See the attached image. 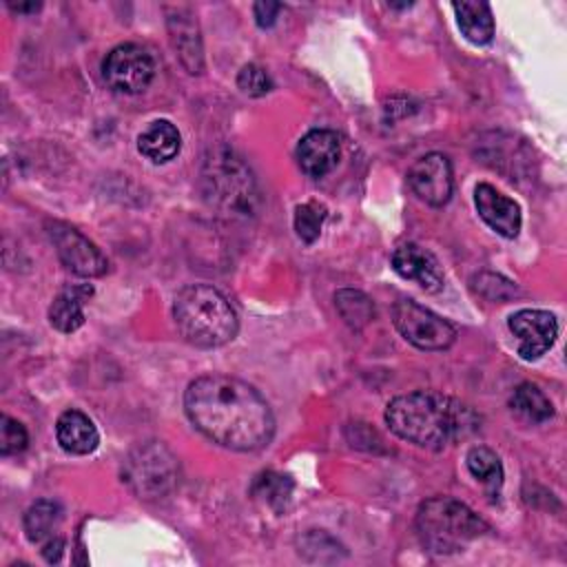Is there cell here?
Wrapping results in <instances>:
<instances>
[{
  "mask_svg": "<svg viewBox=\"0 0 567 567\" xmlns=\"http://www.w3.org/2000/svg\"><path fill=\"white\" fill-rule=\"evenodd\" d=\"M184 410L206 439L235 452L261 450L275 434L268 401L237 377H197L184 392Z\"/></svg>",
  "mask_w": 567,
  "mask_h": 567,
  "instance_id": "6da1fadb",
  "label": "cell"
},
{
  "mask_svg": "<svg viewBox=\"0 0 567 567\" xmlns=\"http://www.w3.org/2000/svg\"><path fill=\"white\" fill-rule=\"evenodd\" d=\"M385 423L399 439L439 452L472 436L481 427V416L454 396L416 390L388 403Z\"/></svg>",
  "mask_w": 567,
  "mask_h": 567,
  "instance_id": "7a4b0ae2",
  "label": "cell"
},
{
  "mask_svg": "<svg viewBox=\"0 0 567 567\" xmlns=\"http://www.w3.org/2000/svg\"><path fill=\"white\" fill-rule=\"evenodd\" d=\"M179 334L197 348H219L235 339L239 321L230 301L208 284L184 286L173 301Z\"/></svg>",
  "mask_w": 567,
  "mask_h": 567,
  "instance_id": "3957f363",
  "label": "cell"
},
{
  "mask_svg": "<svg viewBox=\"0 0 567 567\" xmlns=\"http://www.w3.org/2000/svg\"><path fill=\"white\" fill-rule=\"evenodd\" d=\"M204 202L226 217H252L259 210V188L252 171L239 155L219 146L213 148L199 171Z\"/></svg>",
  "mask_w": 567,
  "mask_h": 567,
  "instance_id": "277c9868",
  "label": "cell"
},
{
  "mask_svg": "<svg viewBox=\"0 0 567 567\" xmlns=\"http://www.w3.org/2000/svg\"><path fill=\"white\" fill-rule=\"evenodd\" d=\"M489 525L465 503L452 496H434L419 505L416 534L432 554H456L467 543L487 534Z\"/></svg>",
  "mask_w": 567,
  "mask_h": 567,
  "instance_id": "5b68a950",
  "label": "cell"
},
{
  "mask_svg": "<svg viewBox=\"0 0 567 567\" xmlns=\"http://www.w3.org/2000/svg\"><path fill=\"white\" fill-rule=\"evenodd\" d=\"M122 481L140 498H162L177 485L179 463L162 441H144L126 454Z\"/></svg>",
  "mask_w": 567,
  "mask_h": 567,
  "instance_id": "8992f818",
  "label": "cell"
},
{
  "mask_svg": "<svg viewBox=\"0 0 567 567\" xmlns=\"http://www.w3.org/2000/svg\"><path fill=\"white\" fill-rule=\"evenodd\" d=\"M392 321L401 337L419 350H445L456 339L452 323L412 299H399L394 303Z\"/></svg>",
  "mask_w": 567,
  "mask_h": 567,
  "instance_id": "52a82bcc",
  "label": "cell"
},
{
  "mask_svg": "<svg viewBox=\"0 0 567 567\" xmlns=\"http://www.w3.org/2000/svg\"><path fill=\"white\" fill-rule=\"evenodd\" d=\"M102 78L117 93H142L155 78V62L140 44L124 42L106 53Z\"/></svg>",
  "mask_w": 567,
  "mask_h": 567,
  "instance_id": "ba28073f",
  "label": "cell"
},
{
  "mask_svg": "<svg viewBox=\"0 0 567 567\" xmlns=\"http://www.w3.org/2000/svg\"><path fill=\"white\" fill-rule=\"evenodd\" d=\"M49 237L55 246L60 261L80 277H102L109 268V259L102 250L69 224H49Z\"/></svg>",
  "mask_w": 567,
  "mask_h": 567,
  "instance_id": "9c48e42d",
  "label": "cell"
},
{
  "mask_svg": "<svg viewBox=\"0 0 567 567\" xmlns=\"http://www.w3.org/2000/svg\"><path fill=\"white\" fill-rule=\"evenodd\" d=\"M408 184L412 193L430 204L443 206L452 197V164L443 153H427L419 157L408 171Z\"/></svg>",
  "mask_w": 567,
  "mask_h": 567,
  "instance_id": "30bf717a",
  "label": "cell"
},
{
  "mask_svg": "<svg viewBox=\"0 0 567 567\" xmlns=\"http://www.w3.org/2000/svg\"><path fill=\"white\" fill-rule=\"evenodd\" d=\"M509 330L518 337V354L525 361L543 357L558 337V321L547 310L525 308L509 317Z\"/></svg>",
  "mask_w": 567,
  "mask_h": 567,
  "instance_id": "8fae6325",
  "label": "cell"
},
{
  "mask_svg": "<svg viewBox=\"0 0 567 567\" xmlns=\"http://www.w3.org/2000/svg\"><path fill=\"white\" fill-rule=\"evenodd\" d=\"M390 264L399 277L414 281L425 292H436L443 288V270L439 259L414 241L396 246Z\"/></svg>",
  "mask_w": 567,
  "mask_h": 567,
  "instance_id": "7c38bea8",
  "label": "cell"
},
{
  "mask_svg": "<svg viewBox=\"0 0 567 567\" xmlns=\"http://www.w3.org/2000/svg\"><path fill=\"white\" fill-rule=\"evenodd\" d=\"M474 206L481 219L501 237L514 239L520 230V206L496 190L492 184H476L474 188Z\"/></svg>",
  "mask_w": 567,
  "mask_h": 567,
  "instance_id": "4fadbf2b",
  "label": "cell"
},
{
  "mask_svg": "<svg viewBox=\"0 0 567 567\" xmlns=\"http://www.w3.org/2000/svg\"><path fill=\"white\" fill-rule=\"evenodd\" d=\"M339 157H341L339 137L328 128H315L306 133L297 144V162L301 171L312 179L328 175L337 166Z\"/></svg>",
  "mask_w": 567,
  "mask_h": 567,
  "instance_id": "5bb4252c",
  "label": "cell"
},
{
  "mask_svg": "<svg viewBox=\"0 0 567 567\" xmlns=\"http://www.w3.org/2000/svg\"><path fill=\"white\" fill-rule=\"evenodd\" d=\"M168 33L171 44L175 49V55L179 58L182 66L197 75L204 71V51H202V38L197 22L188 11L177 9L175 16H168Z\"/></svg>",
  "mask_w": 567,
  "mask_h": 567,
  "instance_id": "9a60e30c",
  "label": "cell"
},
{
  "mask_svg": "<svg viewBox=\"0 0 567 567\" xmlns=\"http://www.w3.org/2000/svg\"><path fill=\"white\" fill-rule=\"evenodd\" d=\"M93 286L73 284L62 288L49 306V321L60 332H75L84 323V303L91 299Z\"/></svg>",
  "mask_w": 567,
  "mask_h": 567,
  "instance_id": "2e32d148",
  "label": "cell"
},
{
  "mask_svg": "<svg viewBox=\"0 0 567 567\" xmlns=\"http://www.w3.org/2000/svg\"><path fill=\"white\" fill-rule=\"evenodd\" d=\"M55 439L69 454H91L100 443L97 427L80 410H66L58 416Z\"/></svg>",
  "mask_w": 567,
  "mask_h": 567,
  "instance_id": "e0dca14e",
  "label": "cell"
},
{
  "mask_svg": "<svg viewBox=\"0 0 567 567\" xmlns=\"http://www.w3.org/2000/svg\"><path fill=\"white\" fill-rule=\"evenodd\" d=\"M137 148L153 164H164L179 153L182 135L173 122L155 120L140 133Z\"/></svg>",
  "mask_w": 567,
  "mask_h": 567,
  "instance_id": "ac0fdd59",
  "label": "cell"
},
{
  "mask_svg": "<svg viewBox=\"0 0 567 567\" xmlns=\"http://www.w3.org/2000/svg\"><path fill=\"white\" fill-rule=\"evenodd\" d=\"M456 22L461 33L472 44H487L494 38V18L487 2H454Z\"/></svg>",
  "mask_w": 567,
  "mask_h": 567,
  "instance_id": "d6986e66",
  "label": "cell"
},
{
  "mask_svg": "<svg viewBox=\"0 0 567 567\" xmlns=\"http://www.w3.org/2000/svg\"><path fill=\"white\" fill-rule=\"evenodd\" d=\"M509 408L527 423H543L554 416L551 401L534 383H520L509 396Z\"/></svg>",
  "mask_w": 567,
  "mask_h": 567,
  "instance_id": "ffe728a7",
  "label": "cell"
},
{
  "mask_svg": "<svg viewBox=\"0 0 567 567\" xmlns=\"http://www.w3.org/2000/svg\"><path fill=\"white\" fill-rule=\"evenodd\" d=\"M334 306L341 319L352 330H363L374 319V303L372 299L354 288H341L334 292Z\"/></svg>",
  "mask_w": 567,
  "mask_h": 567,
  "instance_id": "44dd1931",
  "label": "cell"
},
{
  "mask_svg": "<svg viewBox=\"0 0 567 567\" xmlns=\"http://www.w3.org/2000/svg\"><path fill=\"white\" fill-rule=\"evenodd\" d=\"M470 474L483 483L489 492H498L503 485V465L494 450L485 445H474L465 456Z\"/></svg>",
  "mask_w": 567,
  "mask_h": 567,
  "instance_id": "7402d4cb",
  "label": "cell"
},
{
  "mask_svg": "<svg viewBox=\"0 0 567 567\" xmlns=\"http://www.w3.org/2000/svg\"><path fill=\"white\" fill-rule=\"evenodd\" d=\"M62 520V509L53 501H38L24 514V532L31 543H47Z\"/></svg>",
  "mask_w": 567,
  "mask_h": 567,
  "instance_id": "603a6c76",
  "label": "cell"
},
{
  "mask_svg": "<svg viewBox=\"0 0 567 567\" xmlns=\"http://www.w3.org/2000/svg\"><path fill=\"white\" fill-rule=\"evenodd\" d=\"M252 494L257 498H261L266 505L275 507L277 512H281L286 507V503L290 501L292 494V481L290 476L284 474H275V472H264L255 478L252 483Z\"/></svg>",
  "mask_w": 567,
  "mask_h": 567,
  "instance_id": "cb8c5ba5",
  "label": "cell"
},
{
  "mask_svg": "<svg viewBox=\"0 0 567 567\" xmlns=\"http://www.w3.org/2000/svg\"><path fill=\"white\" fill-rule=\"evenodd\" d=\"M326 217H328V208L321 202L299 204L295 208V219H292L299 239H303L306 244H312L319 237Z\"/></svg>",
  "mask_w": 567,
  "mask_h": 567,
  "instance_id": "d4e9b609",
  "label": "cell"
},
{
  "mask_svg": "<svg viewBox=\"0 0 567 567\" xmlns=\"http://www.w3.org/2000/svg\"><path fill=\"white\" fill-rule=\"evenodd\" d=\"M29 443V434L24 430V425L16 419H11L9 414L0 416V454L11 456L18 454L27 447Z\"/></svg>",
  "mask_w": 567,
  "mask_h": 567,
  "instance_id": "484cf974",
  "label": "cell"
},
{
  "mask_svg": "<svg viewBox=\"0 0 567 567\" xmlns=\"http://www.w3.org/2000/svg\"><path fill=\"white\" fill-rule=\"evenodd\" d=\"M237 86L250 97H261V95L270 93L272 80L259 64H246V66H241V71L237 75Z\"/></svg>",
  "mask_w": 567,
  "mask_h": 567,
  "instance_id": "4316f807",
  "label": "cell"
},
{
  "mask_svg": "<svg viewBox=\"0 0 567 567\" xmlns=\"http://www.w3.org/2000/svg\"><path fill=\"white\" fill-rule=\"evenodd\" d=\"M474 288L492 301H503L516 292V286L509 279L489 272H481L478 277H474Z\"/></svg>",
  "mask_w": 567,
  "mask_h": 567,
  "instance_id": "83f0119b",
  "label": "cell"
},
{
  "mask_svg": "<svg viewBox=\"0 0 567 567\" xmlns=\"http://www.w3.org/2000/svg\"><path fill=\"white\" fill-rule=\"evenodd\" d=\"M252 11H255V22L261 27V29H268V27H272L275 22H277V16H279V11H281V4L279 2H255V7H252Z\"/></svg>",
  "mask_w": 567,
  "mask_h": 567,
  "instance_id": "f1b7e54d",
  "label": "cell"
},
{
  "mask_svg": "<svg viewBox=\"0 0 567 567\" xmlns=\"http://www.w3.org/2000/svg\"><path fill=\"white\" fill-rule=\"evenodd\" d=\"M64 551V540L62 538H49L42 547V556L47 563H58Z\"/></svg>",
  "mask_w": 567,
  "mask_h": 567,
  "instance_id": "f546056e",
  "label": "cell"
},
{
  "mask_svg": "<svg viewBox=\"0 0 567 567\" xmlns=\"http://www.w3.org/2000/svg\"><path fill=\"white\" fill-rule=\"evenodd\" d=\"M11 11H18V13H35L42 4L40 2H7Z\"/></svg>",
  "mask_w": 567,
  "mask_h": 567,
  "instance_id": "4dcf8cb0",
  "label": "cell"
}]
</instances>
